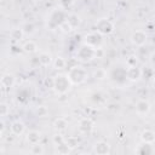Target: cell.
Listing matches in <instances>:
<instances>
[{
	"mask_svg": "<svg viewBox=\"0 0 155 155\" xmlns=\"http://www.w3.org/2000/svg\"><path fill=\"white\" fill-rule=\"evenodd\" d=\"M67 75L70 79V81H71L73 85H80V84L85 82L87 80V78H88L87 70L84 67L78 65V64L74 65V67H70Z\"/></svg>",
	"mask_w": 155,
	"mask_h": 155,
	"instance_id": "obj_1",
	"label": "cell"
},
{
	"mask_svg": "<svg viewBox=\"0 0 155 155\" xmlns=\"http://www.w3.org/2000/svg\"><path fill=\"white\" fill-rule=\"evenodd\" d=\"M68 18V15L65 13L64 8H59V10H53L50 16L47 17V27L53 30L56 28H59L62 25V23H64Z\"/></svg>",
	"mask_w": 155,
	"mask_h": 155,
	"instance_id": "obj_2",
	"label": "cell"
},
{
	"mask_svg": "<svg viewBox=\"0 0 155 155\" xmlns=\"http://www.w3.org/2000/svg\"><path fill=\"white\" fill-rule=\"evenodd\" d=\"M73 84L70 81V79L68 78V75L65 74H59L57 76H54V82H53V90L59 93V94H65L70 88H71Z\"/></svg>",
	"mask_w": 155,
	"mask_h": 155,
	"instance_id": "obj_3",
	"label": "cell"
},
{
	"mask_svg": "<svg viewBox=\"0 0 155 155\" xmlns=\"http://www.w3.org/2000/svg\"><path fill=\"white\" fill-rule=\"evenodd\" d=\"M127 68H124L121 65H116L110 70L109 78L113 81V84L117 85V86H124L126 84L127 80V73H126Z\"/></svg>",
	"mask_w": 155,
	"mask_h": 155,
	"instance_id": "obj_4",
	"label": "cell"
},
{
	"mask_svg": "<svg viewBox=\"0 0 155 155\" xmlns=\"http://www.w3.org/2000/svg\"><path fill=\"white\" fill-rule=\"evenodd\" d=\"M76 57L81 62H90L93 58H96V48L87 44H84L79 47L76 52Z\"/></svg>",
	"mask_w": 155,
	"mask_h": 155,
	"instance_id": "obj_5",
	"label": "cell"
},
{
	"mask_svg": "<svg viewBox=\"0 0 155 155\" xmlns=\"http://www.w3.org/2000/svg\"><path fill=\"white\" fill-rule=\"evenodd\" d=\"M84 44H87L94 48H101L104 40H103V35L101 33H98L97 30L96 31H91V33H87L84 38Z\"/></svg>",
	"mask_w": 155,
	"mask_h": 155,
	"instance_id": "obj_6",
	"label": "cell"
},
{
	"mask_svg": "<svg viewBox=\"0 0 155 155\" xmlns=\"http://www.w3.org/2000/svg\"><path fill=\"white\" fill-rule=\"evenodd\" d=\"M114 29H115L114 23L108 18H101L96 23V30L98 33H101L103 36L104 35H110L114 31Z\"/></svg>",
	"mask_w": 155,
	"mask_h": 155,
	"instance_id": "obj_7",
	"label": "cell"
},
{
	"mask_svg": "<svg viewBox=\"0 0 155 155\" xmlns=\"http://www.w3.org/2000/svg\"><path fill=\"white\" fill-rule=\"evenodd\" d=\"M148 40V35L144 30H134L132 34H131V42L134 45V46H138V47H142L143 45H145Z\"/></svg>",
	"mask_w": 155,
	"mask_h": 155,
	"instance_id": "obj_8",
	"label": "cell"
},
{
	"mask_svg": "<svg viewBox=\"0 0 155 155\" xmlns=\"http://www.w3.org/2000/svg\"><path fill=\"white\" fill-rule=\"evenodd\" d=\"M94 128V122L90 117H82L79 121V131L82 134H90Z\"/></svg>",
	"mask_w": 155,
	"mask_h": 155,
	"instance_id": "obj_9",
	"label": "cell"
},
{
	"mask_svg": "<svg viewBox=\"0 0 155 155\" xmlns=\"http://www.w3.org/2000/svg\"><path fill=\"white\" fill-rule=\"evenodd\" d=\"M126 73H127V80L131 81V82H137L142 78V69L138 65L127 67Z\"/></svg>",
	"mask_w": 155,
	"mask_h": 155,
	"instance_id": "obj_10",
	"label": "cell"
},
{
	"mask_svg": "<svg viewBox=\"0 0 155 155\" xmlns=\"http://www.w3.org/2000/svg\"><path fill=\"white\" fill-rule=\"evenodd\" d=\"M150 109H151V105H150V103L147 99H139V101H137V103H136V111H137V114H139V115H147L150 111Z\"/></svg>",
	"mask_w": 155,
	"mask_h": 155,
	"instance_id": "obj_11",
	"label": "cell"
},
{
	"mask_svg": "<svg viewBox=\"0 0 155 155\" xmlns=\"http://www.w3.org/2000/svg\"><path fill=\"white\" fill-rule=\"evenodd\" d=\"M93 151L97 155H108L110 153V145L104 140H99L93 145Z\"/></svg>",
	"mask_w": 155,
	"mask_h": 155,
	"instance_id": "obj_12",
	"label": "cell"
},
{
	"mask_svg": "<svg viewBox=\"0 0 155 155\" xmlns=\"http://www.w3.org/2000/svg\"><path fill=\"white\" fill-rule=\"evenodd\" d=\"M136 153L137 154H140V155H151V154H155V145H153V143H144L142 142L140 145H138V148L136 149Z\"/></svg>",
	"mask_w": 155,
	"mask_h": 155,
	"instance_id": "obj_13",
	"label": "cell"
},
{
	"mask_svg": "<svg viewBox=\"0 0 155 155\" xmlns=\"http://www.w3.org/2000/svg\"><path fill=\"white\" fill-rule=\"evenodd\" d=\"M10 128H11L12 134H15V136H21V134H23L24 131H25V125H24L23 121L16 120V121H13V122L11 124Z\"/></svg>",
	"mask_w": 155,
	"mask_h": 155,
	"instance_id": "obj_14",
	"label": "cell"
},
{
	"mask_svg": "<svg viewBox=\"0 0 155 155\" xmlns=\"http://www.w3.org/2000/svg\"><path fill=\"white\" fill-rule=\"evenodd\" d=\"M15 82H16V78L13 76V74H10V73H6L1 76V80H0V84L4 88H10V87H13L15 86Z\"/></svg>",
	"mask_w": 155,
	"mask_h": 155,
	"instance_id": "obj_15",
	"label": "cell"
},
{
	"mask_svg": "<svg viewBox=\"0 0 155 155\" xmlns=\"http://www.w3.org/2000/svg\"><path fill=\"white\" fill-rule=\"evenodd\" d=\"M140 140L144 143H155V132L153 130H143L140 132Z\"/></svg>",
	"mask_w": 155,
	"mask_h": 155,
	"instance_id": "obj_16",
	"label": "cell"
},
{
	"mask_svg": "<svg viewBox=\"0 0 155 155\" xmlns=\"http://www.w3.org/2000/svg\"><path fill=\"white\" fill-rule=\"evenodd\" d=\"M40 139H41V133L39 131H36V130H31V131H29L27 133V142L30 145L38 144L40 142Z\"/></svg>",
	"mask_w": 155,
	"mask_h": 155,
	"instance_id": "obj_17",
	"label": "cell"
},
{
	"mask_svg": "<svg viewBox=\"0 0 155 155\" xmlns=\"http://www.w3.org/2000/svg\"><path fill=\"white\" fill-rule=\"evenodd\" d=\"M38 59H39V64L41 67H48L51 63H53L52 56L48 52H41L39 54V57H38Z\"/></svg>",
	"mask_w": 155,
	"mask_h": 155,
	"instance_id": "obj_18",
	"label": "cell"
},
{
	"mask_svg": "<svg viewBox=\"0 0 155 155\" xmlns=\"http://www.w3.org/2000/svg\"><path fill=\"white\" fill-rule=\"evenodd\" d=\"M22 50H23L25 53L31 54V53H35V52L38 51V45H36V42H34L33 40H28V41H25L24 45L22 46Z\"/></svg>",
	"mask_w": 155,
	"mask_h": 155,
	"instance_id": "obj_19",
	"label": "cell"
},
{
	"mask_svg": "<svg viewBox=\"0 0 155 155\" xmlns=\"http://www.w3.org/2000/svg\"><path fill=\"white\" fill-rule=\"evenodd\" d=\"M24 35H25V34H24L22 27H21V28H13V29L11 30V33H10V38H11L13 41H16V42H17V41H21Z\"/></svg>",
	"mask_w": 155,
	"mask_h": 155,
	"instance_id": "obj_20",
	"label": "cell"
},
{
	"mask_svg": "<svg viewBox=\"0 0 155 155\" xmlns=\"http://www.w3.org/2000/svg\"><path fill=\"white\" fill-rule=\"evenodd\" d=\"M67 126H68V121L64 117H57L53 121V127L57 131H64L67 128Z\"/></svg>",
	"mask_w": 155,
	"mask_h": 155,
	"instance_id": "obj_21",
	"label": "cell"
},
{
	"mask_svg": "<svg viewBox=\"0 0 155 155\" xmlns=\"http://www.w3.org/2000/svg\"><path fill=\"white\" fill-rule=\"evenodd\" d=\"M22 29H23L24 34H27V35H31V34L35 33L36 27H35V24H34L33 22H25V23L22 25Z\"/></svg>",
	"mask_w": 155,
	"mask_h": 155,
	"instance_id": "obj_22",
	"label": "cell"
},
{
	"mask_svg": "<svg viewBox=\"0 0 155 155\" xmlns=\"http://www.w3.org/2000/svg\"><path fill=\"white\" fill-rule=\"evenodd\" d=\"M53 67H54V69H57V70H62V69H64V68L67 67V61H65L63 57L58 56V57H56L54 61H53Z\"/></svg>",
	"mask_w": 155,
	"mask_h": 155,
	"instance_id": "obj_23",
	"label": "cell"
},
{
	"mask_svg": "<svg viewBox=\"0 0 155 155\" xmlns=\"http://www.w3.org/2000/svg\"><path fill=\"white\" fill-rule=\"evenodd\" d=\"M67 21L69 22V24H70L74 29H75L76 27H79V24H80V17H79L76 13H70V15H68Z\"/></svg>",
	"mask_w": 155,
	"mask_h": 155,
	"instance_id": "obj_24",
	"label": "cell"
},
{
	"mask_svg": "<svg viewBox=\"0 0 155 155\" xmlns=\"http://www.w3.org/2000/svg\"><path fill=\"white\" fill-rule=\"evenodd\" d=\"M70 150H71V149L68 147V144H67L65 142L62 143V144L56 145V153L59 154V155H67V154L70 153Z\"/></svg>",
	"mask_w": 155,
	"mask_h": 155,
	"instance_id": "obj_25",
	"label": "cell"
},
{
	"mask_svg": "<svg viewBox=\"0 0 155 155\" xmlns=\"http://www.w3.org/2000/svg\"><path fill=\"white\" fill-rule=\"evenodd\" d=\"M93 78L96 80H104L107 78V70L104 68H97L93 71Z\"/></svg>",
	"mask_w": 155,
	"mask_h": 155,
	"instance_id": "obj_26",
	"label": "cell"
},
{
	"mask_svg": "<svg viewBox=\"0 0 155 155\" xmlns=\"http://www.w3.org/2000/svg\"><path fill=\"white\" fill-rule=\"evenodd\" d=\"M30 153L34 154V155H42L45 153V149L42 145H40L39 143L38 144H33L31 148H30Z\"/></svg>",
	"mask_w": 155,
	"mask_h": 155,
	"instance_id": "obj_27",
	"label": "cell"
},
{
	"mask_svg": "<svg viewBox=\"0 0 155 155\" xmlns=\"http://www.w3.org/2000/svg\"><path fill=\"white\" fill-rule=\"evenodd\" d=\"M35 113H36L38 116H40V117H45V116L48 114V109H47L46 105H39V107H36Z\"/></svg>",
	"mask_w": 155,
	"mask_h": 155,
	"instance_id": "obj_28",
	"label": "cell"
},
{
	"mask_svg": "<svg viewBox=\"0 0 155 155\" xmlns=\"http://www.w3.org/2000/svg\"><path fill=\"white\" fill-rule=\"evenodd\" d=\"M65 143L68 144V147H69L70 149H74V148H76V147L79 145V140H78V138H76V137H73V136L65 138Z\"/></svg>",
	"mask_w": 155,
	"mask_h": 155,
	"instance_id": "obj_29",
	"label": "cell"
},
{
	"mask_svg": "<svg viewBox=\"0 0 155 155\" xmlns=\"http://www.w3.org/2000/svg\"><path fill=\"white\" fill-rule=\"evenodd\" d=\"M8 113H10V107H8V104H6V103H0V115L4 117V116H7L8 115Z\"/></svg>",
	"mask_w": 155,
	"mask_h": 155,
	"instance_id": "obj_30",
	"label": "cell"
},
{
	"mask_svg": "<svg viewBox=\"0 0 155 155\" xmlns=\"http://www.w3.org/2000/svg\"><path fill=\"white\" fill-rule=\"evenodd\" d=\"M59 29H61L63 33H70V31H71L74 28H73V27L69 24V22H68V21H65L64 23H62V25L59 27Z\"/></svg>",
	"mask_w": 155,
	"mask_h": 155,
	"instance_id": "obj_31",
	"label": "cell"
},
{
	"mask_svg": "<svg viewBox=\"0 0 155 155\" xmlns=\"http://www.w3.org/2000/svg\"><path fill=\"white\" fill-rule=\"evenodd\" d=\"M64 142H65V138H63L61 134H56V136H53V143H54V145L62 144V143H64Z\"/></svg>",
	"mask_w": 155,
	"mask_h": 155,
	"instance_id": "obj_32",
	"label": "cell"
},
{
	"mask_svg": "<svg viewBox=\"0 0 155 155\" xmlns=\"http://www.w3.org/2000/svg\"><path fill=\"white\" fill-rule=\"evenodd\" d=\"M59 4L63 8H68L74 4V0H59Z\"/></svg>",
	"mask_w": 155,
	"mask_h": 155,
	"instance_id": "obj_33",
	"label": "cell"
},
{
	"mask_svg": "<svg viewBox=\"0 0 155 155\" xmlns=\"http://www.w3.org/2000/svg\"><path fill=\"white\" fill-rule=\"evenodd\" d=\"M126 63H127L128 67H131V65H137V57H134V56L128 57L127 61H126Z\"/></svg>",
	"mask_w": 155,
	"mask_h": 155,
	"instance_id": "obj_34",
	"label": "cell"
},
{
	"mask_svg": "<svg viewBox=\"0 0 155 155\" xmlns=\"http://www.w3.org/2000/svg\"><path fill=\"white\" fill-rule=\"evenodd\" d=\"M0 126H1V127H0V134H2L4 131H5V124H4V121L0 122Z\"/></svg>",
	"mask_w": 155,
	"mask_h": 155,
	"instance_id": "obj_35",
	"label": "cell"
},
{
	"mask_svg": "<svg viewBox=\"0 0 155 155\" xmlns=\"http://www.w3.org/2000/svg\"><path fill=\"white\" fill-rule=\"evenodd\" d=\"M151 62H153V63H155V54H153V56H151Z\"/></svg>",
	"mask_w": 155,
	"mask_h": 155,
	"instance_id": "obj_36",
	"label": "cell"
},
{
	"mask_svg": "<svg viewBox=\"0 0 155 155\" xmlns=\"http://www.w3.org/2000/svg\"><path fill=\"white\" fill-rule=\"evenodd\" d=\"M29 1H31V2H38V1H40V0H29Z\"/></svg>",
	"mask_w": 155,
	"mask_h": 155,
	"instance_id": "obj_37",
	"label": "cell"
},
{
	"mask_svg": "<svg viewBox=\"0 0 155 155\" xmlns=\"http://www.w3.org/2000/svg\"><path fill=\"white\" fill-rule=\"evenodd\" d=\"M153 87L155 88V79H154V81H153Z\"/></svg>",
	"mask_w": 155,
	"mask_h": 155,
	"instance_id": "obj_38",
	"label": "cell"
}]
</instances>
